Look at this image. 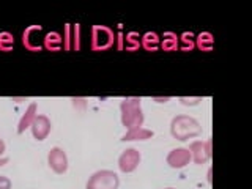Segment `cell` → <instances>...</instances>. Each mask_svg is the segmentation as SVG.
<instances>
[{
	"mask_svg": "<svg viewBox=\"0 0 252 189\" xmlns=\"http://www.w3.org/2000/svg\"><path fill=\"white\" fill-rule=\"evenodd\" d=\"M170 134L173 139L180 142H186L189 139H194L202 134V125L199 120L191 115H177L170 122Z\"/></svg>",
	"mask_w": 252,
	"mask_h": 189,
	"instance_id": "cell-1",
	"label": "cell"
},
{
	"mask_svg": "<svg viewBox=\"0 0 252 189\" xmlns=\"http://www.w3.org/2000/svg\"><path fill=\"white\" fill-rule=\"evenodd\" d=\"M120 112H122V125L126 129L140 128L144 126V110H142V102L137 96L125 98L120 102Z\"/></svg>",
	"mask_w": 252,
	"mask_h": 189,
	"instance_id": "cell-2",
	"label": "cell"
},
{
	"mask_svg": "<svg viewBox=\"0 0 252 189\" xmlns=\"http://www.w3.org/2000/svg\"><path fill=\"white\" fill-rule=\"evenodd\" d=\"M118 186H120V178L117 172L102 169L94 172L89 178L85 189H118Z\"/></svg>",
	"mask_w": 252,
	"mask_h": 189,
	"instance_id": "cell-3",
	"label": "cell"
},
{
	"mask_svg": "<svg viewBox=\"0 0 252 189\" xmlns=\"http://www.w3.org/2000/svg\"><path fill=\"white\" fill-rule=\"evenodd\" d=\"M189 153H191V161L197 165H203L211 159V140H192L189 144Z\"/></svg>",
	"mask_w": 252,
	"mask_h": 189,
	"instance_id": "cell-4",
	"label": "cell"
},
{
	"mask_svg": "<svg viewBox=\"0 0 252 189\" xmlns=\"http://www.w3.org/2000/svg\"><path fill=\"white\" fill-rule=\"evenodd\" d=\"M47 164L49 167L57 173V175H63L68 170V155L63 148L54 147L51 152L47 153Z\"/></svg>",
	"mask_w": 252,
	"mask_h": 189,
	"instance_id": "cell-5",
	"label": "cell"
},
{
	"mask_svg": "<svg viewBox=\"0 0 252 189\" xmlns=\"http://www.w3.org/2000/svg\"><path fill=\"white\" fill-rule=\"evenodd\" d=\"M140 152L136 148H126L122 155L118 156V169L123 173H131L134 172L140 164Z\"/></svg>",
	"mask_w": 252,
	"mask_h": 189,
	"instance_id": "cell-6",
	"label": "cell"
},
{
	"mask_svg": "<svg viewBox=\"0 0 252 189\" xmlns=\"http://www.w3.org/2000/svg\"><path fill=\"white\" fill-rule=\"evenodd\" d=\"M165 161H167V164L172 169H183L189 162H191V153H189V150L186 147L173 148L169 152Z\"/></svg>",
	"mask_w": 252,
	"mask_h": 189,
	"instance_id": "cell-7",
	"label": "cell"
},
{
	"mask_svg": "<svg viewBox=\"0 0 252 189\" xmlns=\"http://www.w3.org/2000/svg\"><path fill=\"white\" fill-rule=\"evenodd\" d=\"M30 129H32V134H33V137L36 140H39V142L44 140L51 134V129H52V123L49 120V117L43 115V114H38L35 117L33 123H32Z\"/></svg>",
	"mask_w": 252,
	"mask_h": 189,
	"instance_id": "cell-8",
	"label": "cell"
},
{
	"mask_svg": "<svg viewBox=\"0 0 252 189\" xmlns=\"http://www.w3.org/2000/svg\"><path fill=\"white\" fill-rule=\"evenodd\" d=\"M114 44L112 30L106 27H94L93 29V47L94 49H106Z\"/></svg>",
	"mask_w": 252,
	"mask_h": 189,
	"instance_id": "cell-9",
	"label": "cell"
},
{
	"mask_svg": "<svg viewBox=\"0 0 252 189\" xmlns=\"http://www.w3.org/2000/svg\"><path fill=\"white\" fill-rule=\"evenodd\" d=\"M36 115H38V106H36V102H30V104L27 106V109H26V112L22 114L19 123H18V134H22L27 128H30Z\"/></svg>",
	"mask_w": 252,
	"mask_h": 189,
	"instance_id": "cell-10",
	"label": "cell"
},
{
	"mask_svg": "<svg viewBox=\"0 0 252 189\" xmlns=\"http://www.w3.org/2000/svg\"><path fill=\"white\" fill-rule=\"evenodd\" d=\"M153 134L155 132L152 129H147V128H144V126H140V128L126 129L122 140L123 142H126V140H147V139H152Z\"/></svg>",
	"mask_w": 252,
	"mask_h": 189,
	"instance_id": "cell-11",
	"label": "cell"
},
{
	"mask_svg": "<svg viewBox=\"0 0 252 189\" xmlns=\"http://www.w3.org/2000/svg\"><path fill=\"white\" fill-rule=\"evenodd\" d=\"M197 41H199V47L200 49H205V51H210L213 47V36L210 33H202L199 35V38H197Z\"/></svg>",
	"mask_w": 252,
	"mask_h": 189,
	"instance_id": "cell-12",
	"label": "cell"
},
{
	"mask_svg": "<svg viewBox=\"0 0 252 189\" xmlns=\"http://www.w3.org/2000/svg\"><path fill=\"white\" fill-rule=\"evenodd\" d=\"M177 46H178V38L175 35H173V33L165 35V38L162 39V47H164V49L173 51V49H177Z\"/></svg>",
	"mask_w": 252,
	"mask_h": 189,
	"instance_id": "cell-13",
	"label": "cell"
},
{
	"mask_svg": "<svg viewBox=\"0 0 252 189\" xmlns=\"http://www.w3.org/2000/svg\"><path fill=\"white\" fill-rule=\"evenodd\" d=\"M150 43H152V49H155V47H158V44H159V38H158L156 33H145L144 38H142V46L144 47H150Z\"/></svg>",
	"mask_w": 252,
	"mask_h": 189,
	"instance_id": "cell-14",
	"label": "cell"
},
{
	"mask_svg": "<svg viewBox=\"0 0 252 189\" xmlns=\"http://www.w3.org/2000/svg\"><path fill=\"white\" fill-rule=\"evenodd\" d=\"M202 101L200 96H195V98H186V96H181L180 98V102L181 104H185V106H195V104H199V102Z\"/></svg>",
	"mask_w": 252,
	"mask_h": 189,
	"instance_id": "cell-15",
	"label": "cell"
},
{
	"mask_svg": "<svg viewBox=\"0 0 252 189\" xmlns=\"http://www.w3.org/2000/svg\"><path fill=\"white\" fill-rule=\"evenodd\" d=\"M0 189H11V180L5 175H0Z\"/></svg>",
	"mask_w": 252,
	"mask_h": 189,
	"instance_id": "cell-16",
	"label": "cell"
},
{
	"mask_svg": "<svg viewBox=\"0 0 252 189\" xmlns=\"http://www.w3.org/2000/svg\"><path fill=\"white\" fill-rule=\"evenodd\" d=\"M5 150H6V145H5V142H3V139H0V158H3V153H5Z\"/></svg>",
	"mask_w": 252,
	"mask_h": 189,
	"instance_id": "cell-17",
	"label": "cell"
},
{
	"mask_svg": "<svg viewBox=\"0 0 252 189\" xmlns=\"http://www.w3.org/2000/svg\"><path fill=\"white\" fill-rule=\"evenodd\" d=\"M8 162V158H0V167H2V165H5Z\"/></svg>",
	"mask_w": 252,
	"mask_h": 189,
	"instance_id": "cell-18",
	"label": "cell"
},
{
	"mask_svg": "<svg viewBox=\"0 0 252 189\" xmlns=\"http://www.w3.org/2000/svg\"><path fill=\"white\" fill-rule=\"evenodd\" d=\"M207 180H208V183H211V169L208 170V178Z\"/></svg>",
	"mask_w": 252,
	"mask_h": 189,
	"instance_id": "cell-19",
	"label": "cell"
},
{
	"mask_svg": "<svg viewBox=\"0 0 252 189\" xmlns=\"http://www.w3.org/2000/svg\"><path fill=\"white\" fill-rule=\"evenodd\" d=\"M165 189H175V188H165Z\"/></svg>",
	"mask_w": 252,
	"mask_h": 189,
	"instance_id": "cell-20",
	"label": "cell"
}]
</instances>
